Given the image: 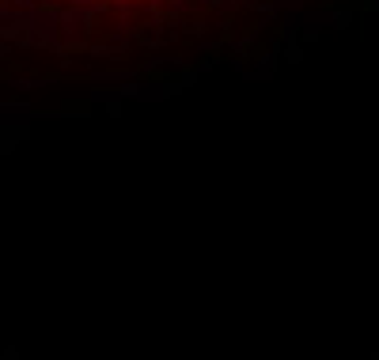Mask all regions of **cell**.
I'll list each match as a JSON object with an SVG mask.
<instances>
[{
    "label": "cell",
    "mask_w": 379,
    "mask_h": 360,
    "mask_svg": "<svg viewBox=\"0 0 379 360\" xmlns=\"http://www.w3.org/2000/svg\"><path fill=\"white\" fill-rule=\"evenodd\" d=\"M91 4H129V0H91Z\"/></svg>",
    "instance_id": "cell-1"
}]
</instances>
